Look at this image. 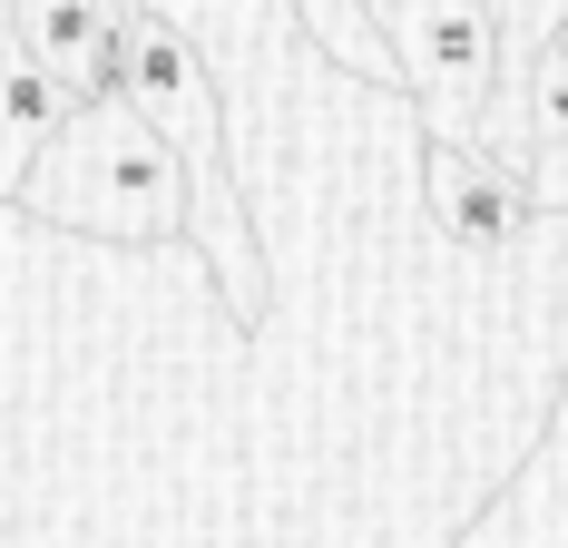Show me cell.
<instances>
[{
  "label": "cell",
  "mask_w": 568,
  "mask_h": 548,
  "mask_svg": "<svg viewBox=\"0 0 568 548\" xmlns=\"http://www.w3.org/2000/svg\"><path fill=\"white\" fill-rule=\"evenodd\" d=\"M20 206L50 225H79V235H128V245H158V235H186L196 216V176L148 118L128 109H79L59 128V148L30 166Z\"/></svg>",
  "instance_id": "cell-1"
},
{
  "label": "cell",
  "mask_w": 568,
  "mask_h": 548,
  "mask_svg": "<svg viewBox=\"0 0 568 548\" xmlns=\"http://www.w3.org/2000/svg\"><path fill=\"white\" fill-rule=\"evenodd\" d=\"M128 109L186 158L196 206H206V235H196V245H206V265L226 284L235 324H255V314H265V265H255V225L235 206V176H226V158H216V79H206L196 40H186L176 20H158L148 0H128Z\"/></svg>",
  "instance_id": "cell-2"
},
{
  "label": "cell",
  "mask_w": 568,
  "mask_h": 548,
  "mask_svg": "<svg viewBox=\"0 0 568 548\" xmlns=\"http://www.w3.org/2000/svg\"><path fill=\"white\" fill-rule=\"evenodd\" d=\"M383 50L402 59V89H422L432 138H470V118L500 79V30L490 0H363Z\"/></svg>",
  "instance_id": "cell-3"
},
{
  "label": "cell",
  "mask_w": 568,
  "mask_h": 548,
  "mask_svg": "<svg viewBox=\"0 0 568 548\" xmlns=\"http://www.w3.org/2000/svg\"><path fill=\"white\" fill-rule=\"evenodd\" d=\"M422 186H432V216H442V235H460V245H510L519 225H529V176H519L500 148H480V138H432V158H422Z\"/></svg>",
  "instance_id": "cell-4"
},
{
  "label": "cell",
  "mask_w": 568,
  "mask_h": 548,
  "mask_svg": "<svg viewBox=\"0 0 568 548\" xmlns=\"http://www.w3.org/2000/svg\"><path fill=\"white\" fill-rule=\"evenodd\" d=\"M79 118V99L59 89L40 59L20 50V30H10V0H0V196L20 206V186H30V166L59 148V128Z\"/></svg>",
  "instance_id": "cell-5"
}]
</instances>
